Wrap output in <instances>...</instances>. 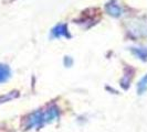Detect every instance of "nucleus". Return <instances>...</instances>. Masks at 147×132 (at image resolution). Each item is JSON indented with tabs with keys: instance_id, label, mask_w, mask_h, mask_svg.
Here are the masks:
<instances>
[{
	"instance_id": "1",
	"label": "nucleus",
	"mask_w": 147,
	"mask_h": 132,
	"mask_svg": "<svg viewBox=\"0 0 147 132\" xmlns=\"http://www.w3.org/2000/svg\"><path fill=\"white\" fill-rule=\"evenodd\" d=\"M60 116L59 108L54 105H51L44 109H40L31 113L27 118L26 125L27 128H37V127H43L48 123H52L55 121Z\"/></svg>"
},
{
	"instance_id": "5",
	"label": "nucleus",
	"mask_w": 147,
	"mask_h": 132,
	"mask_svg": "<svg viewBox=\"0 0 147 132\" xmlns=\"http://www.w3.org/2000/svg\"><path fill=\"white\" fill-rule=\"evenodd\" d=\"M11 76V71L8 65L0 64V83L7 81Z\"/></svg>"
},
{
	"instance_id": "7",
	"label": "nucleus",
	"mask_w": 147,
	"mask_h": 132,
	"mask_svg": "<svg viewBox=\"0 0 147 132\" xmlns=\"http://www.w3.org/2000/svg\"><path fill=\"white\" fill-rule=\"evenodd\" d=\"M64 63H65V65L71 66V65H72V63H73V61H72V59H71V57H67V56H66L65 59H64Z\"/></svg>"
},
{
	"instance_id": "3",
	"label": "nucleus",
	"mask_w": 147,
	"mask_h": 132,
	"mask_svg": "<svg viewBox=\"0 0 147 132\" xmlns=\"http://www.w3.org/2000/svg\"><path fill=\"white\" fill-rule=\"evenodd\" d=\"M106 11L110 15L115 17V18H118L123 15V8L118 3H116L115 1H112L111 3L106 5Z\"/></svg>"
},
{
	"instance_id": "4",
	"label": "nucleus",
	"mask_w": 147,
	"mask_h": 132,
	"mask_svg": "<svg viewBox=\"0 0 147 132\" xmlns=\"http://www.w3.org/2000/svg\"><path fill=\"white\" fill-rule=\"evenodd\" d=\"M131 52L137 59L142 61H147V47H132Z\"/></svg>"
},
{
	"instance_id": "6",
	"label": "nucleus",
	"mask_w": 147,
	"mask_h": 132,
	"mask_svg": "<svg viewBox=\"0 0 147 132\" xmlns=\"http://www.w3.org/2000/svg\"><path fill=\"white\" fill-rule=\"evenodd\" d=\"M147 90V75L146 76H144L140 81L138 83V86H137V91H138V94H144L145 91Z\"/></svg>"
},
{
	"instance_id": "2",
	"label": "nucleus",
	"mask_w": 147,
	"mask_h": 132,
	"mask_svg": "<svg viewBox=\"0 0 147 132\" xmlns=\"http://www.w3.org/2000/svg\"><path fill=\"white\" fill-rule=\"evenodd\" d=\"M70 37V33H69V30L66 24L63 23H60L58 25H55L53 29L51 30V37L54 39H60V37Z\"/></svg>"
}]
</instances>
